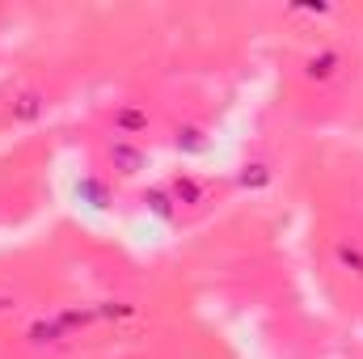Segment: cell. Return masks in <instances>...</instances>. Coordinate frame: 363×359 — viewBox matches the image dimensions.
I'll list each match as a JSON object with an SVG mask.
<instances>
[{"mask_svg":"<svg viewBox=\"0 0 363 359\" xmlns=\"http://www.w3.org/2000/svg\"><path fill=\"white\" fill-rule=\"evenodd\" d=\"M110 123H114V136L118 140H135L140 144V136L152 131V110L140 106V101H118L114 114H110Z\"/></svg>","mask_w":363,"mask_h":359,"instance_id":"cell-1","label":"cell"},{"mask_svg":"<svg viewBox=\"0 0 363 359\" xmlns=\"http://www.w3.org/2000/svg\"><path fill=\"white\" fill-rule=\"evenodd\" d=\"M342 64H347V60H342L338 47H317V51L304 60V81H308V85H330V81L342 72Z\"/></svg>","mask_w":363,"mask_h":359,"instance_id":"cell-3","label":"cell"},{"mask_svg":"<svg viewBox=\"0 0 363 359\" xmlns=\"http://www.w3.org/2000/svg\"><path fill=\"white\" fill-rule=\"evenodd\" d=\"M174 148H178V153H203V148H207V127L194 123V118H190V123H178V127H174Z\"/></svg>","mask_w":363,"mask_h":359,"instance_id":"cell-7","label":"cell"},{"mask_svg":"<svg viewBox=\"0 0 363 359\" xmlns=\"http://www.w3.org/2000/svg\"><path fill=\"white\" fill-rule=\"evenodd\" d=\"M140 203H144L157 220H174V216H178V203H174L169 186H152V190H144V194H140Z\"/></svg>","mask_w":363,"mask_h":359,"instance_id":"cell-8","label":"cell"},{"mask_svg":"<svg viewBox=\"0 0 363 359\" xmlns=\"http://www.w3.org/2000/svg\"><path fill=\"white\" fill-rule=\"evenodd\" d=\"M334 267L347 270V275H355L363 283V241H355V237L334 241Z\"/></svg>","mask_w":363,"mask_h":359,"instance_id":"cell-6","label":"cell"},{"mask_svg":"<svg viewBox=\"0 0 363 359\" xmlns=\"http://www.w3.org/2000/svg\"><path fill=\"white\" fill-rule=\"evenodd\" d=\"M77 190H81V194H89L93 199V207H106V186H101V182H81V186H77Z\"/></svg>","mask_w":363,"mask_h":359,"instance_id":"cell-11","label":"cell"},{"mask_svg":"<svg viewBox=\"0 0 363 359\" xmlns=\"http://www.w3.org/2000/svg\"><path fill=\"white\" fill-rule=\"evenodd\" d=\"M9 114H13V123H34V118H43V114H47V93L43 89L17 93L13 106H9Z\"/></svg>","mask_w":363,"mask_h":359,"instance_id":"cell-5","label":"cell"},{"mask_svg":"<svg viewBox=\"0 0 363 359\" xmlns=\"http://www.w3.org/2000/svg\"><path fill=\"white\" fill-rule=\"evenodd\" d=\"M17 309H21V292L9 287V283H0V321L4 317H17Z\"/></svg>","mask_w":363,"mask_h":359,"instance_id":"cell-10","label":"cell"},{"mask_svg":"<svg viewBox=\"0 0 363 359\" xmlns=\"http://www.w3.org/2000/svg\"><path fill=\"white\" fill-rule=\"evenodd\" d=\"M169 194H174L178 207H203L207 203V182H199L194 174H178L169 182Z\"/></svg>","mask_w":363,"mask_h":359,"instance_id":"cell-4","label":"cell"},{"mask_svg":"<svg viewBox=\"0 0 363 359\" xmlns=\"http://www.w3.org/2000/svg\"><path fill=\"white\" fill-rule=\"evenodd\" d=\"M271 165H262V161H245V165H241V186H245V190H267V186H271Z\"/></svg>","mask_w":363,"mask_h":359,"instance_id":"cell-9","label":"cell"},{"mask_svg":"<svg viewBox=\"0 0 363 359\" xmlns=\"http://www.w3.org/2000/svg\"><path fill=\"white\" fill-rule=\"evenodd\" d=\"M106 161H110V170L118 174V178H135V174H144V165H148V153L135 144V140H110L106 144Z\"/></svg>","mask_w":363,"mask_h":359,"instance_id":"cell-2","label":"cell"}]
</instances>
